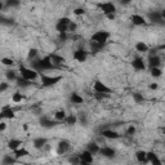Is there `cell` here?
Instances as JSON below:
<instances>
[{"instance_id": "cell-28", "label": "cell", "mask_w": 165, "mask_h": 165, "mask_svg": "<svg viewBox=\"0 0 165 165\" xmlns=\"http://www.w3.org/2000/svg\"><path fill=\"white\" fill-rule=\"evenodd\" d=\"M28 155V151L23 147H19L17 150H14V156L16 159H19V157H23V156H27Z\"/></svg>"}, {"instance_id": "cell-29", "label": "cell", "mask_w": 165, "mask_h": 165, "mask_svg": "<svg viewBox=\"0 0 165 165\" xmlns=\"http://www.w3.org/2000/svg\"><path fill=\"white\" fill-rule=\"evenodd\" d=\"M78 120H79V117L76 116V115H70V116H67L64 119V123H66V125H75L76 123H78Z\"/></svg>"}, {"instance_id": "cell-35", "label": "cell", "mask_w": 165, "mask_h": 165, "mask_svg": "<svg viewBox=\"0 0 165 165\" xmlns=\"http://www.w3.org/2000/svg\"><path fill=\"white\" fill-rule=\"evenodd\" d=\"M161 75H162V71L159 67H152L151 69V76L152 78H160Z\"/></svg>"}, {"instance_id": "cell-45", "label": "cell", "mask_w": 165, "mask_h": 165, "mask_svg": "<svg viewBox=\"0 0 165 165\" xmlns=\"http://www.w3.org/2000/svg\"><path fill=\"white\" fill-rule=\"evenodd\" d=\"M8 89V84L7 83H2V85H0V93H3Z\"/></svg>"}, {"instance_id": "cell-13", "label": "cell", "mask_w": 165, "mask_h": 165, "mask_svg": "<svg viewBox=\"0 0 165 165\" xmlns=\"http://www.w3.org/2000/svg\"><path fill=\"white\" fill-rule=\"evenodd\" d=\"M101 134L103 138H107V139H117L120 138V134L115 130H111V129H103L101 131Z\"/></svg>"}, {"instance_id": "cell-8", "label": "cell", "mask_w": 165, "mask_h": 165, "mask_svg": "<svg viewBox=\"0 0 165 165\" xmlns=\"http://www.w3.org/2000/svg\"><path fill=\"white\" fill-rule=\"evenodd\" d=\"M58 123H59V121H57V120H50V119L47 117V116H43V117L40 119V125H41L43 128H45V129L54 128Z\"/></svg>"}, {"instance_id": "cell-22", "label": "cell", "mask_w": 165, "mask_h": 165, "mask_svg": "<svg viewBox=\"0 0 165 165\" xmlns=\"http://www.w3.org/2000/svg\"><path fill=\"white\" fill-rule=\"evenodd\" d=\"M49 57H50V59H52L54 66H59V64H62L64 62V58L62 56H58V54H50Z\"/></svg>"}, {"instance_id": "cell-53", "label": "cell", "mask_w": 165, "mask_h": 165, "mask_svg": "<svg viewBox=\"0 0 165 165\" xmlns=\"http://www.w3.org/2000/svg\"><path fill=\"white\" fill-rule=\"evenodd\" d=\"M161 131H162V134H165V126L161 128Z\"/></svg>"}, {"instance_id": "cell-11", "label": "cell", "mask_w": 165, "mask_h": 165, "mask_svg": "<svg viewBox=\"0 0 165 165\" xmlns=\"http://www.w3.org/2000/svg\"><path fill=\"white\" fill-rule=\"evenodd\" d=\"M148 19L152 22V23H161V22L164 21L162 19V16H161V12H159V10H152V12L148 13Z\"/></svg>"}, {"instance_id": "cell-19", "label": "cell", "mask_w": 165, "mask_h": 165, "mask_svg": "<svg viewBox=\"0 0 165 165\" xmlns=\"http://www.w3.org/2000/svg\"><path fill=\"white\" fill-rule=\"evenodd\" d=\"M148 64L150 67H159L160 66V58L156 56V54H151L150 58H148Z\"/></svg>"}, {"instance_id": "cell-15", "label": "cell", "mask_w": 165, "mask_h": 165, "mask_svg": "<svg viewBox=\"0 0 165 165\" xmlns=\"http://www.w3.org/2000/svg\"><path fill=\"white\" fill-rule=\"evenodd\" d=\"M131 66H133V69L137 71H143L146 69V63L142 58H134L133 62H131Z\"/></svg>"}, {"instance_id": "cell-31", "label": "cell", "mask_w": 165, "mask_h": 165, "mask_svg": "<svg viewBox=\"0 0 165 165\" xmlns=\"http://www.w3.org/2000/svg\"><path fill=\"white\" fill-rule=\"evenodd\" d=\"M5 76H7V79L10 80V81H14V80L18 79L14 70H8V71H5Z\"/></svg>"}, {"instance_id": "cell-7", "label": "cell", "mask_w": 165, "mask_h": 165, "mask_svg": "<svg viewBox=\"0 0 165 165\" xmlns=\"http://www.w3.org/2000/svg\"><path fill=\"white\" fill-rule=\"evenodd\" d=\"M93 89H94V92H97V93H107V94L111 93V89H110V88H108L105 83H102V81H100V80H95V81H94Z\"/></svg>"}, {"instance_id": "cell-18", "label": "cell", "mask_w": 165, "mask_h": 165, "mask_svg": "<svg viewBox=\"0 0 165 165\" xmlns=\"http://www.w3.org/2000/svg\"><path fill=\"white\" fill-rule=\"evenodd\" d=\"M136 159L142 162V164H147L148 162V159H147V152L146 151H137L136 152Z\"/></svg>"}, {"instance_id": "cell-5", "label": "cell", "mask_w": 165, "mask_h": 165, "mask_svg": "<svg viewBox=\"0 0 165 165\" xmlns=\"http://www.w3.org/2000/svg\"><path fill=\"white\" fill-rule=\"evenodd\" d=\"M98 8H100L105 16H110V14H115L116 12V7L114 3H110V2H106V3H100L97 4Z\"/></svg>"}, {"instance_id": "cell-12", "label": "cell", "mask_w": 165, "mask_h": 165, "mask_svg": "<svg viewBox=\"0 0 165 165\" xmlns=\"http://www.w3.org/2000/svg\"><path fill=\"white\" fill-rule=\"evenodd\" d=\"M72 57H74L75 61H78V62H85L86 58H88V52L84 50V49H78V50H75Z\"/></svg>"}, {"instance_id": "cell-38", "label": "cell", "mask_w": 165, "mask_h": 165, "mask_svg": "<svg viewBox=\"0 0 165 165\" xmlns=\"http://www.w3.org/2000/svg\"><path fill=\"white\" fill-rule=\"evenodd\" d=\"M5 5L7 7H18L19 5V0H7Z\"/></svg>"}, {"instance_id": "cell-32", "label": "cell", "mask_w": 165, "mask_h": 165, "mask_svg": "<svg viewBox=\"0 0 165 165\" xmlns=\"http://www.w3.org/2000/svg\"><path fill=\"white\" fill-rule=\"evenodd\" d=\"M66 117H67V116H66V112L64 111H57L56 114H54V119H56L57 121H59V123L64 121Z\"/></svg>"}, {"instance_id": "cell-25", "label": "cell", "mask_w": 165, "mask_h": 165, "mask_svg": "<svg viewBox=\"0 0 165 165\" xmlns=\"http://www.w3.org/2000/svg\"><path fill=\"white\" fill-rule=\"evenodd\" d=\"M88 151H90L93 155H97V153H100V150L101 147L98 146L97 143H94V142H90V143H88V147H86Z\"/></svg>"}, {"instance_id": "cell-41", "label": "cell", "mask_w": 165, "mask_h": 165, "mask_svg": "<svg viewBox=\"0 0 165 165\" xmlns=\"http://www.w3.org/2000/svg\"><path fill=\"white\" fill-rule=\"evenodd\" d=\"M2 63L5 64V66H12L14 62H13L12 58H7V57H4V58H2Z\"/></svg>"}, {"instance_id": "cell-4", "label": "cell", "mask_w": 165, "mask_h": 165, "mask_svg": "<svg viewBox=\"0 0 165 165\" xmlns=\"http://www.w3.org/2000/svg\"><path fill=\"white\" fill-rule=\"evenodd\" d=\"M110 32L108 31H105V30H100V31H97V32H94V34L92 35V38H90V40L92 41H98V43H103V44H106V41L110 39Z\"/></svg>"}, {"instance_id": "cell-24", "label": "cell", "mask_w": 165, "mask_h": 165, "mask_svg": "<svg viewBox=\"0 0 165 165\" xmlns=\"http://www.w3.org/2000/svg\"><path fill=\"white\" fill-rule=\"evenodd\" d=\"M21 145H22V141H21V139H10L9 143H8V147L12 150V151H14V150L19 148Z\"/></svg>"}, {"instance_id": "cell-20", "label": "cell", "mask_w": 165, "mask_h": 165, "mask_svg": "<svg viewBox=\"0 0 165 165\" xmlns=\"http://www.w3.org/2000/svg\"><path fill=\"white\" fill-rule=\"evenodd\" d=\"M147 159H148V162L153 164V165H160L161 164V160H159L157 155L153 152H147Z\"/></svg>"}, {"instance_id": "cell-50", "label": "cell", "mask_w": 165, "mask_h": 165, "mask_svg": "<svg viewBox=\"0 0 165 165\" xmlns=\"http://www.w3.org/2000/svg\"><path fill=\"white\" fill-rule=\"evenodd\" d=\"M5 128H7L5 123H2V124H0V130H2V131H4V130H5Z\"/></svg>"}, {"instance_id": "cell-47", "label": "cell", "mask_w": 165, "mask_h": 165, "mask_svg": "<svg viewBox=\"0 0 165 165\" xmlns=\"http://www.w3.org/2000/svg\"><path fill=\"white\" fill-rule=\"evenodd\" d=\"M131 3V0H120V4L121 5H128Z\"/></svg>"}, {"instance_id": "cell-33", "label": "cell", "mask_w": 165, "mask_h": 165, "mask_svg": "<svg viewBox=\"0 0 165 165\" xmlns=\"http://www.w3.org/2000/svg\"><path fill=\"white\" fill-rule=\"evenodd\" d=\"M23 98H25V97L22 95L19 92H16V93L12 95V101H13L14 103H21L22 101H23Z\"/></svg>"}, {"instance_id": "cell-44", "label": "cell", "mask_w": 165, "mask_h": 165, "mask_svg": "<svg viewBox=\"0 0 165 165\" xmlns=\"http://www.w3.org/2000/svg\"><path fill=\"white\" fill-rule=\"evenodd\" d=\"M2 23H3V25H13L14 22H13V19H5V18L3 17V18H2Z\"/></svg>"}, {"instance_id": "cell-26", "label": "cell", "mask_w": 165, "mask_h": 165, "mask_svg": "<svg viewBox=\"0 0 165 165\" xmlns=\"http://www.w3.org/2000/svg\"><path fill=\"white\" fill-rule=\"evenodd\" d=\"M16 81H17V85H18L19 88H28V86L32 84V81H30V80H27V79H25V78H22V76H21V78H18Z\"/></svg>"}, {"instance_id": "cell-6", "label": "cell", "mask_w": 165, "mask_h": 165, "mask_svg": "<svg viewBox=\"0 0 165 165\" xmlns=\"http://www.w3.org/2000/svg\"><path fill=\"white\" fill-rule=\"evenodd\" d=\"M71 23V19L67 18V17H62L58 19L57 25H56V28L58 32H67L69 31V26Z\"/></svg>"}, {"instance_id": "cell-51", "label": "cell", "mask_w": 165, "mask_h": 165, "mask_svg": "<svg viewBox=\"0 0 165 165\" xmlns=\"http://www.w3.org/2000/svg\"><path fill=\"white\" fill-rule=\"evenodd\" d=\"M107 18L108 19H115V14H110V16H107Z\"/></svg>"}, {"instance_id": "cell-17", "label": "cell", "mask_w": 165, "mask_h": 165, "mask_svg": "<svg viewBox=\"0 0 165 165\" xmlns=\"http://www.w3.org/2000/svg\"><path fill=\"white\" fill-rule=\"evenodd\" d=\"M69 150H70V143L67 141H59L58 142V148H57L58 155H62V153L67 152Z\"/></svg>"}, {"instance_id": "cell-42", "label": "cell", "mask_w": 165, "mask_h": 165, "mask_svg": "<svg viewBox=\"0 0 165 165\" xmlns=\"http://www.w3.org/2000/svg\"><path fill=\"white\" fill-rule=\"evenodd\" d=\"M74 14H76V16H84L85 14V10H84V8H76L74 10Z\"/></svg>"}, {"instance_id": "cell-10", "label": "cell", "mask_w": 165, "mask_h": 165, "mask_svg": "<svg viewBox=\"0 0 165 165\" xmlns=\"http://www.w3.org/2000/svg\"><path fill=\"white\" fill-rule=\"evenodd\" d=\"M16 116L14 110L10 106H4L2 108V112H0V117L2 119H13Z\"/></svg>"}, {"instance_id": "cell-37", "label": "cell", "mask_w": 165, "mask_h": 165, "mask_svg": "<svg viewBox=\"0 0 165 165\" xmlns=\"http://www.w3.org/2000/svg\"><path fill=\"white\" fill-rule=\"evenodd\" d=\"M13 162H16V159H13V157H10V156H4V159H3V161H2V164L3 165H10V164H13Z\"/></svg>"}, {"instance_id": "cell-36", "label": "cell", "mask_w": 165, "mask_h": 165, "mask_svg": "<svg viewBox=\"0 0 165 165\" xmlns=\"http://www.w3.org/2000/svg\"><path fill=\"white\" fill-rule=\"evenodd\" d=\"M133 100L136 103H142L145 101V97L142 95L141 93H133Z\"/></svg>"}, {"instance_id": "cell-48", "label": "cell", "mask_w": 165, "mask_h": 165, "mask_svg": "<svg viewBox=\"0 0 165 165\" xmlns=\"http://www.w3.org/2000/svg\"><path fill=\"white\" fill-rule=\"evenodd\" d=\"M66 38H67V36H66V32H59V39H61L62 41H64Z\"/></svg>"}, {"instance_id": "cell-27", "label": "cell", "mask_w": 165, "mask_h": 165, "mask_svg": "<svg viewBox=\"0 0 165 165\" xmlns=\"http://www.w3.org/2000/svg\"><path fill=\"white\" fill-rule=\"evenodd\" d=\"M70 100H71V102H72V103H75V105H80V103H83V102H84L83 97H81L79 93H72V94H71V97H70Z\"/></svg>"}, {"instance_id": "cell-9", "label": "cell", "mask_w": 165, "mask_h": 165, "mask_svg": "<svg viewBox=\"0 0 165 165\" xmlns=\"http://www.w3.org/2000/svg\"><path fill=\"white\" fill-rule=\"evenodd\" d=\"M79 157H80V164H92L93 162V153L88 150L83 151L79 155Z\"/></svg>"}, {"instance_id": "cell-1", "label": "cell", "mask_w": 165, "mask_h": 165, "mask_svg": "<svg viewBox=\"0 0 165 165\" xmlns=\"http://www.w3.org/2000/svg\"><path fill=\"white\" fill-rule=\"evenodd\" d=\"M31 66H32V69L36 70L38 72L40 71H48V70H53V69H57V66H54L50 57L47 56V57H44V58H35L34 61H31Z\"/></svg>"}, {"instance_id": "cell-14", "label": "cell", "mask_w": 165, "mask_h": 165, "mask_svg": "<svg viewBox=\"0 0 165 165\" xmlns=\"http://www.w3.org/2000/svg\"><path fill=\"white\" fill-rule=\"evenodd\" d=\"M100 153L103 156V157H107V159H112V157H115V155H116V151L114 150V148H111V147H102L101 150H100Z\"/></svg>"}, {"instance_id": "cell-52", "label": "cell", "mask_w": 165, "mask_h": 165, "mask_svg": "<svg viewBox=\"0 0 165 165\" xmlns=\"http://www.w3.org/2000/svg\"><path fill=\"white\" fill-rule=\"evenodd\" d=\"M161 16H162V19H165V9L161 10Z\"/></svg>"}, {"instance_id": "cell-39", "label": "cell", "mask_w": 165, "mask_h": 165, "mask_svg": "<svg viewBox=\"0 0 165 165\" xmlns=\"http://www.w3.org/2000/svg\"><path fill=\"white\" fill-rule=\"evenodd\" d=\"M107 95H108L107 93H97V92L94 93V98H95L97 101H102L103 98H106Z\"/></svg>"}, {"instance_id": "cell-23", "label": "cell", "mask_w": 165, "mask_h": 165, "mask_svg": "<svg viewBox=\"0 0 165 165\" xmlns=\"http://www.w3.org/2000/svg\"><path fill=\"white\" fill-rule=\"evenodd\" d=\"M105 47V44L103 43H98V41H92L90 40V48L93 50V53H98L100 50H102Z\"/></svg>"}, {"instance_id": "cell-21", "label": "cell", "mask_w": 165, "mask_h": 165, "mask_svg": "<svg viewBox=\"0 0 165 165\" xmlns=\"http://www.w3.org/2000/svg\"><path fill=\"white\" fill-rule=\"evenodd\" d=\"M32 145H34V147H35V148L40 150V148H43L44 146L47 145V139H45V138H41V137H39V138L34 139V142H32Z\"/></svg>"}, {"instance_id": "cell-46", "label": "cell", "mask_w": 165, "mask_h": 165, "mask_svg": "<svg viewBox=\"0 0 165 165\" xmlns=\"http://www.w3.org/2000/svg\"><path fill=\"white\" fill-rule=\"evenodd\" d=\"M76 27H78V26H76L75 22H71L70 26H69V31H75V30H76Z\"/></svg>"}, {"instance_id": "cell-16", "label": "cell", "mask_w": 165, "mask_h": 165, "mask_svg": "<svg viewBox=\"0 0 165 165\" xmlns=\"http://www.w3.org/2000/svg\"><path fill=\"white\" fill-rule=\"evenodd\" d=\"M130 21H131V23H133L134 26H145L146 25V19L139 16V14H133L130 17Z\"/></svg>"}, {"instance_id": "cell-34", "label": "cell", "mask_w": 165, "mask_h": 165, "mask_svg": "<svg viewBox=\"0 0 165 165\" xmlns=\"http://www.w3.org/2000/svg\"><path fill=\"white\" fill-rule=\"evenodd\" d=\"M36 57H38V50H36L35 48L30 49V50H28V54H27V59H28V61H34Z\"/></svg>"}, {"instance_id": "cell-2", "label": "cell", "mask_w": 165, "mask_h": 165, "mask_svg": "<svg viewBox=\"0 0 165 165\" xmlns=\"http://www.w3.org/2000/svg\"><path fill=\"white\" fill-rule=\"evenodd\" d=\"M19 72H21V76L25 78L30 81H34L35 79H38V71L34 70V69H28V67H25V66H19Z\"/></svg>"}, {"instance_id": "cell-43", "label": "cell", "mask_w": 165, "mask_h": 165, "mask_svg": "<svg viewBox=\"0 0 165 165\" xmlns=\"http://www.w3.org/2000/svg\"><path fill=\"white\" fill-rule=\"evenodd\" d=\"M134 133H136V126H134V125L129 126V128H128V130H126V134H129V136H133Z\"/></svg>"}, {"instance_id": "cell-40", "label": "cell", "mask_w": 165, "mask_h": 165, "mask_svg": "<svg viewBox=\"0 0 165 165\" xmlns=\"http://www.w3.org/2000/svg\"><path fill=\"white\" fill-rule=\"evenodd\" d=\"M79 121L81 123V125H86V124H88V120H86V115H85L84 112H81V114H80V116H79Z\"/></svg>"}, {"instance_id": "cell-54", "label": "cell", "mask_w": 165, "mask_h": 165, "mask_svg": "<svg viewBox=\"0 0 165 165\" xmlns=\"http://www.w3.org/2000/svg\"><path fill=\"white\" fill-rule=\"evenodd\" d=\"M164 162H165V159H164Z\"/></svg>"}, {"instance_id": "cell-3", "label": "cell", "mask_w": 165, "mask_h": 165, "mask_svg": "<svg viewBox=\"0 0 165 165\" xmlns=\"http://www.w3.org/2000/svg\"><path fill=\"white\" fill-rule=\"evenodd\" d=\"M62 80V76H48V75H41V85L49 88L56 85L57 83H59Z\"/></svg>"}, {"instance_id": "cell-49", "label": "cell", "mask_w": 165, "mask_h": 165, "mask_svg": "<svg viewBox=\"0 0 165 165\" xmlns=\"http://www.w3.org/2000/svg\"><path fill=\"white\" fill-rule=\"evenodd\" d=\"M157 86H159V85H157L156 83H153V84H151V85H150V89H152V90H156V89H157Z\"/></svg>"}, {"instance_id": "cell-30", "label": "cell", "mask_w": 165, "mask_h": 165, "mask_svg": "<svg viewBox=\"0 0 165 165\" xmlns=\"http://www.w3.org/2000/svg\"><path fill=\"white\" fill-rule=\"evenodd\" d=\"M136 49H137L138 52H141V53H145V52L148 50V47H147V44H146L145 41H138V43L136 44Z\"/></svg>"}]
</instances>
